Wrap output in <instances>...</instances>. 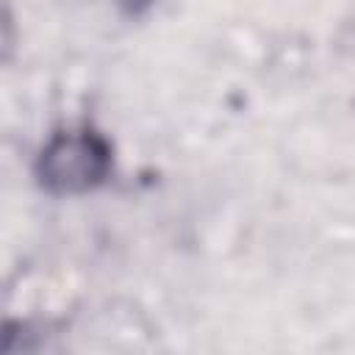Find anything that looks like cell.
Segmentation results:
<instances>
[{"mask_svg": "<svg viewBox=\"0 0 355 355\" xmlns=\"http://www.w3.org/2000/svg\"><path fill=\"white\" fill-rule=\"evenodd\" d=\"M114 150L92 128H67L50 136L36 161V178L50 194H86L108 180Z\"/></svg>", "mask_w": 355, "mask_h": 355, "instance_id": "cell-1", "label": "cell"}, {"mask_svg": "<svg viewBox=\"0 0 355 355\" xmlns=\"http://www.w3.org/2000/svg\"><path fill=\"white\" fill-rule=\"evenodd\" d=\"M150 0H125V6H128V11H133V14H139L144 6H147Z\"/></svg>", "mask_w": 355, "mask_h": 355, "instance_id": "cell-2", "label": "cell"}]
</instances>
